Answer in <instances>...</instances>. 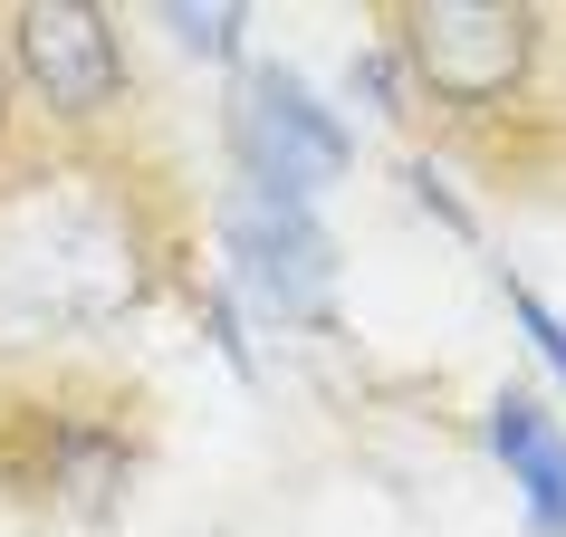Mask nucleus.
I'll return each instance as SVG.
<instances>
[{
  "label": "nucleus",
  "instance_id": "6e6552de",
  "mask_svg": "<svg viewBox=\"0 0 566 537\" xmlns=\"http://www.w3.org/2000/svg\"><path fill=\"white\" fill-rule=\"evenodd\" d=\"M164 30L192 49V59H240V30H250V10H164Z\"/></svg>",
  "mask_w": 566,
  "mask_h": 537
},
{
  "label": "nucleus",
  "instance_id": "20e7f679",
  "mask_svg": "<svg viewBox=\"0 0 566 537\" xmlns=\"http://www.w3.org/2000/svg\"><path fill=\"white\" fill-rule=\"evenodd\" d=\"M221 260H231L240 298L269 307L279 327H317L336 288V240L317 202H289L269 182H231L221 192Z\"/></svg>",
  "mask_w": 566,
  "mask_h": 537
},
{
  "label": "nucleus",
  "instance_id": "39448f33",
  "mask_svg": "<svg viewBox=\"0 0 566 537\" xmlns=\"http://www.w3.org/2000/svg\"><path fill=\"white\" fill-rule=\"evenodd\" d=\"M10 67H20V87H30V106L49 125H67V135H87V125H106L125 106V39L106 10H87V0H49V10H20L10 20Z\"/></svg>",
  "mask_w": 566,
  "mask_h": 537
},
{
  "label": "nucleus",
  "instance_id": "9d476101",
  "mask_svg": "<svg viewBox=\"0 0 566 537\" xmlns=\"http://www.w3.org/2000/svg\"><path fill=\"white\" fill-rule=\"evenodd\" d=\"M413 202H422V211H432V221H442V231H471V211L451 202V182H442V173H432V164H413Z\"/></svg>",
  "mask_w": 566,
  "mask_h": 537
},
{
  "label": "nucleus",
  "instance_id": "f257e3e1",
  "mask_svg": "<svg viewBox=\"0 0 566 537\" xmlns=\"http://www.w3.org/2000/svg\"><path fill=\"white\" fill-rule=\"evenodd\" d=\"M135 192L87 173H10L0 182V336H77L145 298Z\"/></svg>",
  "mask_w": 566,
  "mask_h": 537
},
{
  "label": "nucleus",
  "instance_id": "0eeeda50",
  "mask_svg": "<svg viewBox=\"0 0 566 537\" xmlns=\"http://www.w3.org/2000/svg\"><path fill=\"white\" fill-rule=\"evenodd\" d=\"M490 451H500L509 480H518L528 528H537V537H566V432L547 422V403H537V393L509 385L500 403H490Z\"/></svg>",
  "mask_w": 566,
  "mask_h": 537
},
{
  "label": "nucleus",
  "instance_id": "1a4fd4ad",
  "mask_svg": "<svg viewBox=\"0 0 566 537\" xmlns=\"http://www.w3.org/2000/svg\"><path fill=\"white\" fill-rule=\"evenodd\" d=\"M509 307H518V327H528V346H537V356H547V365L566 375V327H557V317H547V307L528 298V288H509Z\"/></svg>",
  "mask_w": 566,
  "mask_h": 537
},
{
  "label": "nucleus",
  "instance_id": "f03ea898",
  "mask_svg": "<svg viewBox=\"0 0 566 537\" xmlns=\"http://www.w3.org/2000/svg\"><path fill=\"white\" fill-rule=\"evenodd\" d=\"M394 59L442 116H500L537 67V10L509 0H422L394 10Z\"/></svg>",
  "mask_w": 566,
  "mask_h": 537
},
{
  "label": "nucleus",
  "instance_id": "423d86ee",
  "mask_svg": "<svg viewBox=\"0 0 566 537\" xmlns=\"http://www.w3.org/2000/svg\"><path fill=\"white\" fill-rule=\"evenodd\" d=\"M10 489L39 508H77V518H106L135 480V442H125L116 413H67V403H39V413L10 422Z\"/></svg>",
  "mask_w": 566,
  "mask_h": 537
},
{
  "label": "nucleus",
  "instance_id": "7ed1b4c3",
  "mask_svg": "<svg viewBox=\"0 0 566 537\" xmlns=\"http://www.w3.org/2000/svg\"><path fill=\"white\" fill-rule=\"evenodd\" d=\"M231 164L240 182H269V192H289V202H317L346 164H356V135L336 125V106H317L298 67L279 59H250L231 87Z\"/></svg>",
  "mask_w": 566,
  "mask_h": 537
}]
</instances>
